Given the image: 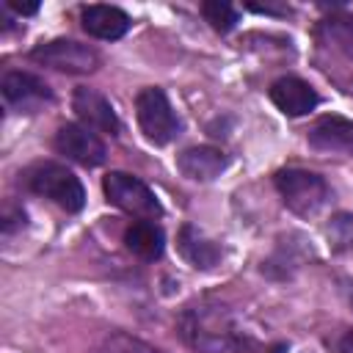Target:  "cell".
<instances>
[{"label": "cell", "mask_w": 353, "mask_h": 353, "mask_svg": "<svg viewBox=\"0 0 353 353\" xmlns=\"http://www.w3.org/2000/svg\"><path fill=\"white\" fill-rule=\"evenodd\" d=\"M309 146L317 152H339V154H353V121L336 113L320 116L312 130H309Z\"/></svg>", "instance_id": "cell-10"}, {"label": "cell", "mask_w": 353, "mask_h": 353, "mask_svg": "<svg viewBox=\"0 0 353 353\" xmlns=\"http://www.w3.org/2000/svg\"><path fill=\"white\" fill-rule=\"evenodd\" d=\"M25 185L33 193L55 201L66 212H80L83 204H85L83 182L61 163H36V165H30L25 171Z\"/></svg>", "instance_id": "cell-2"}, {"label": "cell", "mask_w": 353, "mask_h": 353, "mask_svg": "<svg viewBox=\"0 0 353 353\" xmlns=\"http://www.w3.org/2000/svg\"><path fill=\"white\" fill-rule=\"evenodd\" d=\"M135 116H138V124H141L143 135L152 143H157V146L171 143L179 135V130H182V121H179L176 110L171 108L165 91L157 88V85H149V88L138 91V97H135Z\"/></svg>", "instance_id": "cell-3"}, {"label": "cell", "mask_w": 353, "mask_h": 353, "mask_svg": "<svg viewBox=\"0 0 353 353\" xmlns=\"http://www.w3.org/2000/svg\"><path fill=\"white\" fill-rule=\"evenodd\" d=\"M179 336L196 353H270L259 339L245 334L221 303H190L176 320Z\"/></svg>", "instance_id": "cell-1"}, {"label": "cell", "mask_w": 353, "mask_h": 353, "mask_svg": "<svg viewBox=\"0 0 353 353\" xmlns=\"http://www.w3.org/2000/svg\"><path fill=\"white\" fill-rule=\"evenodd\" d=\"M320 39L339 50L342 55L353 58V14L350 11H336L320 22Z\"/></svg>", "instance_id": "cell-16"}, {"label": "cell", "mask_w": 353, "mask_h": 353, "mask_svg": "<svg viewBox=\"0 0 353 353\" xmlns=\"http://www.w3.org/2000/svg\"><path fill=\"white\" fill-rule=\"evenodd\" d=\"M201 14H204V19L218 33H229L237 25V19H240L237 8L232 3H223V0H207V3H201Z\"/></svg>", "instance_id": "cell-17"}, {"label": "cell", "mask_w": 353, "mask_h": 353, "mask_svg": "<svg viewBox=\"0 0 353 353\" xmlns=\"http://www.w3.org/2000/svg\"><path fill=\"white\" fill-rule=\"evenodd\" d=\"M97 353H163V350H157V347H152V345H146L130 334H108L99 342Z\"/></svg>", "instance_id": "cell-18"}, {"label": "cell", "mask_w": 353, "mask_h": 353, "mask_svg": "<svg viewBox=\"0 0 353 353\" xmlns=\"http://www.w3.org/2000/svg\"><path fill=\"white\" fill-rule=\"evenodd\" d=\"M102 190H105L110 204H116L119 210L135 215L138 221H154V218L163 215V207H160L157 196L152 193V188L143 179L132 176V174L110 171L102 179Z\"/></svg>", "instance_id": "cell-4"}, {"label": "cell", "mask_w": 353, "mask_h": 353, "mask_svg": "<svg viewBox=\"0 0 353 353\" xmlns=\"http://www.w3.org/2000/svg\"><path fill=\"white\" fill-rule=\"evenodd\" d=\"M30 61L58 72H69V74H88L99 66V52L74 39H52V41L36 44L30 50Z\"/></svg>", "instance_id": "cell-6"}, {"label": "cell", "mask_w": 353, "mask_h": 353, "mask_svg": "<svg viewBox=\"0 0 353 353\" xmlns=\"http://www.w3.org/2000/svg\"><path fill=\"white\" fill-rule=\"evenodd\" d=\"M176 248H179V254H182L196 270H210V268H215V265L221 262V256H223V248H221L212 237H207L201 229H196L193 223H185V226L179 229Z\"/></svg>", "instance_id": "cell-13"}, {"label": "cell", "mask_w": 353, "mask_h": 353, "mask_svg": "<svg viewBox=\"0 0 353 353\" xmlns=\"http://www.w3.org/2000/svg\"><path fill=\"white\" fill-rule=\"evenodd\" d=\"M80 19H83V30L102 41H116L130 30V17L116 6H102V3L85 6L80 11Z\"/></svg>", "instance_id": "cell-12"}, {"label": "cell", "mask_w": 353, "mask_h": 353, "mask_svg": "<svg viewBox=\"0 0 353 353\" xmlns=\"http://www.w3.org/2000/svg\"><path fill=\"white\" fill-rule=\"evenodd\" d=\"M270 99H273V105H276L284 116H306V113L314 110L317 102H320L317 91H314L306 80L292 77V74L279 77V80L270 85Z\"/></svg>", "instance_id": "cell-11"}, {"label": "cell", "mask_w": 353, "mask_h": 353, "mask_svg": "<svg viewBox=\"0 0 353 353\" xmlns=\"http://www.w3.org/2000/svg\"><path fill=\"white\" fill-rule=\"evenodd\" d=\"M6 6L11 8V11H17V14H36L39 11V3H22V0H6Z\"/></svg>", "instance_id": "cell-21"}, {"label": "cell", "mask_w": 353, "mask_h": 353, "mask_svg": "<svg viewBox=\"0 0 353 353\" xmlns=\"http://www.w3.org/2000/svg\"><path fill=\"white\" fill-rule=\"evenodd\" d=\"M328 237L336 248L353 245V215H345V212L334 215L331 223H328Z\"/></svg>", "instance_id": "cell-19"}, {"label": "cell", "mask_w": 353, "mask_h": 353, "mask_svg": "<svg viewBox=\"0 0 353 353\" xmlns=\"http://www.w3.org/2000/svg\"><path fill=\"white\" fill-rule=\"evenodd\" d=\"M226 154L215 146H190L176 157V168L182 171V176L193 179V182H210L215 179L223 168H226Z\"/></svg>", "instance_id": "cell-14"}, {"label": "cell", "mask_w": 353, "mask_h": 353, "mask_svg": "<svg viewBox=\"0 0 353 353\" xmlns=\"http://www.w3.org/2000/svg\"><path fill=\"white\" fill-rule=\"evenodd\" d=\"M124 245L141 259H157L165 248V234L157 221H135L124 232Z\"/></svg>", "instance_id": "cell-15"}, {"label": "cell", "mask_w": 353, "mask_h": 353, "mask_svg": "<svg viewBox=\"0 0 353 353\" xmlns=\"http://www.w3.org/2000/svg\"><path fill=\"white\" fill-rule=\"evenodd\" d=\"M245 8L256 11V14H287V6H270V3H245Z\"/></svg>", "instance_id": "cell-22"}, {"label": "cell", "mask_w": 353, "mask_h": 353, "mask_svg": "<svg viewBox=\"0 0 353 353\" xmlns=\"http://www.w3.org/2000/svg\"><path fill=\"white\" fill-rule=\"evenodd\" d=\"M339 353H353V328L339 339Z\"/></svg>", "instance_id": "cell-23"}, {"label": "cell", "mask_w": 353, "mask_h": 353, "mask_svg": "<svg viewBox=\"0 0 353 353\" xmlns=\"http://www.w3.org/2000/svg\"><path fill=\"white\" fill-rule=\"evenodd\" d=\"M276 190L281 193L284 204L298 215H314L328 201V185L320 174L303 168H284L276 174Z\"/></svg>", "instance_id": "cell-5"}, {"label": "cell", "mask_w": 353, "mask_h": 353, "mask_svg": "<svg viewBox=\"0 0 353 353\" xmlns=\"http://www.w3.org/2000/svg\"><path fill=\"white\" fill-rule=\"evenodd\" d=\"M0 88H3V99L22 113H36L41 105L52 102L50 85L30 72H6Z\"/></svg>", "instance_id": "cell-8"}, {"label": "cell", "mask_w": 353, "mask_h": 353, "mask_svg": "<svg viewBox=\"0 0 353 353\" xmlns=\"http://www.w3.org/2000/svg\"><path fill=\"white\" fill-rule=\"evenodd\" d=\"M72 108L77 113V119L94 130V132H110V135H119V116L113 110V105L108 102L105 94H99L97 88H77L74 91V99H72Z\"/></svg>", "instance_id": "cell-9"}, {"label": "cell", "mask_w": 353, "mask_h": 353, "mask_svg": "<svg viewBox=\"0 0 353 353\" xmlns=\"http://www.w3.org/2000/svg\"><path fill=\"white\" fill-rule=\"evenodd\" d=\"M14 226H25V212L22 210H14V215H11V210H6V215H3V234L8 237L14 232Z\"/></svg>", "instance_id": "cell-20"}, {"label": "cell", "mask_w": 353, "mask_h": 353, "mask_svg": "<svg viewBox=\"0 0 353 353\" xmlns=\"http://www.w3.org/2000/svg\"><path fill=\"white\" fill-rule=\"evenodd\" d=\"M55 149L61 154H66L69 160L88 165V168L105 163V154H108L102 138L94 130H88L85 124H63L55 132Z\"/></svg>", "instance_id": "cell-7"}]
</instances>
